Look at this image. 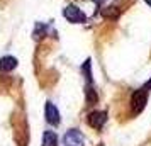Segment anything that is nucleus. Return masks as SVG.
Here are the masks:
<instances>
[{"instance_id": "nucleus-10", "label": "nucleus", "mask_w": 151, "mask_h": 146, "mask_svg": "<svg viewBox=\"0 0 151 146\" xmlns=\"http://www.w3.org/2000/svg\"><path fill=\"white\" fill-rule=\"evenodd\" d=\"M143 88H144V90H148V92H150V88H151V80H150V82H148L146 85H144Z\"/></svg>"}, {"instance_id": "nucleus-7", "label": "nucleus", "mask_w": 151, "mask_h": 146, "mask_svg": "<svg viewBox=\"0 0 151 146\" xmlns=\"http://www.w3.org/2000/svg\"><path fill=\"white\" fill-rule=\"evenodd\" d=\"M42 146H58V136L55 131H44L42 134Z\"/></svg>"}, {"instance_id": "nucleus-1", "label": "nucleus", "mask_w": 151, "mask_h": 146, "mask_svg": "<svg viewBox=\"0 0 151 146\" xmlns=\"http://www.w3.org/2000/svg\"><path fill=\"white\" fill-rule=\"evenodd\" d=\"M146 100H148V90H144V88H139L132 93V97H131V109L134 114H139V112H143L144 105H146Z\"/></svg>"}, {"instance_id": "nucleus-8", "label": "nucleus", "mask_w": 151, "mask_h": 146, "mask_svg": "<svg viewBox=\"0 0 151 146\" xmlns=\"http://www.w3.org/2000/svg\"><path fill=\"white\" fill-rule=\"evenodd\" d=\"M85 95H87V102L88 104H95L97 100H99V95H97V92H95V88H93L92 83H87V87H85Z\"/></svg>"}, {"instance_id": "nucleus-11", "label": "nucleus", "mask_w": 151, "mask_h": 146, "mask_svg": "<svg viewBox=\"0 0 151 146\" xmlns=\"http://www.w3.org/2000/svg\"><path fill=\"white\" fill-rule=\"evenodd\" d=\"M144 2H146V4H148V5L151 7V0H144Z\"/></svg>"}, {"instance_id": "nucleus-4", "label": "nucleus", "mask_w": 151, "mask_h": 146, "mask_svg": "<svg viewBox=\"0 0 151 146\" xmlns=\"http://www.w3.org/2000/svg\"><path fill=\"white\" fill-rule=\"evenodd\" d=\"M63 143H65V146H83L85 145V136L78 129H70L63 136Z\"/></svg>"}, {"instance_id": "nucleus-5", "label": "nucleus", "mask_w": 151, "mask_h": 146, "mask_svg": "<svg viewBox=\"0 0 151 146\" xmlns=\"http://www.w3.org/2000/svg\"><path fill=\"white\" fill-rule=\"evenodd\" d=\"M44 116H46V121H48L49 124L53 126H58L60 124V111H58V107H56L53 102H46V107H44Z\"/></svg>"}, {"instance_id": "nucleus-9", "label": "nucleus", "mask_w": 151, "mask_h": 146, "mask_svg": "<svg viewBox=\"0 0 151 146\" xmlns=\"http://www.w3.org/2000/svg\"><path fill=\"white\" fill-rule=\"evenodd\" d=\"M82 71H83V75H85V78H87V83H92V73H90V60H87V61L83 63Z\"/></svg>"}, {"instance_id": "nucleus-6", "label": "nucleus", "mask_w": 151, "mask_h": 146, "mask_svg": "<svg viewBox=\"0 0 151 146\" xmlns=\"http://www.w3.org/2000/svg\"><path fill=\"white\" fill-rule=\"evenodd\" d=\"M15 66H17V58H14V56L0 58V71H12Z\"/></svg>"}, {"instance_id": "nucleus-3", "label": "nucleus", "mask_w": 151, "mask_h": 146, "mask_svg": "<svg viewBox=\"0 0 151 146\" xmlns=\"http://www.w3.org/2000/svg\"><path fill=\"white\" fill-rule=\"evenodd\" d=\"M87 122H88L90 127H93L97 131H100L104 127V124L107 122V112L105 111H93L88 114L87 117Z\"/></svg>"}, {"instance_id": "nucleus-2", "label": "nucleus", "mask_w": 151, "mask_h": 146, "mask_svg": "<svg viewBox=\"0 0 151 146\" xmlns=\"http://www.w3.org/2000/svg\"><path fill=\"white\" fill-rule=\"evenodd\" d=\"M63 15L71 24H82V22L87 21V15L83 14L78 7H75V5H66V7L63 9Z\"/></svg>"}]
</instances>
